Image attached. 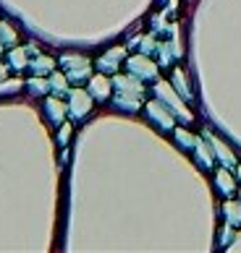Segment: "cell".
Wrapping results in <instances>:
<instances>
[{"label": "cell", "instance_id": "6da1fadb", "mask_svg": "<svg viewBox=\"0 0 241 253\" xmlns=\"http://www.w3.org/2000/svg\"><path fill=\"white\" fill-rule=\"evenodd\" d=\"M113 86H116V99L123 110H136L139 105H142L144 86L136 76H116Z\"/></svg>", "mask_w": 241, "mask_h": 253}, {"label": "cell", "instance_id": "7a4b0ae2", "mask_svg": "<svg viewBox=\"0 0 241 253\" xmlns=\"http://www.w3.org/2000/svg\"><path fill=\"white\" fill-rule=\"evenodd\" d=\"M60 63L66 65V79L73 81V84H79V81L92 76V65H89L87 58H81V55H63Z\"/></svg>", "mask_w": 241, "mask_h": 253}, {"label": "cell", "instance_id": "3957f363", "mask_svg": "<svg viewBox=\"0 0 241 253\" xmlns=\"http://www.w3.org/2000/svg\"><path fill=\"white\" fill-rule=\"evenodd\" d=\"M155 94H157V99H160L163 105H171V107H173L176 112H179V115H181L183 120H186V123L191 120V112H189L186 107L181 105V99L173 94V89H171V86H168V84H165V81H160V84H157V86H155Z\"/></svg>", "mask_w": 241, "mask_h": 253}, {"label": "cell", "instance_id": "277c9868", "mask_svg": "<svg viewBox=\"0 0 241 253\" xmlns=\"http://www.w3.org/2000/svg\"><path fill=\"white\" fill-rule=\"evenodd\" d=\"M126 65H128V71H131L136 79H144V81L157 79V65L150 58H144V55H134V58H128Z\"/></svg>", "mask_w": 241, "mask_h": 253}, {"label": "cell", "instance_id": "5b68a950", "mask_svg": "<svg viewBox=\"0 0 241 253\" xmlns=\"http://www.w3.org/2000/svg\"><path fill=\"white\" fill-rule=\"evenodd\" d=\"M89 110H92V94H87V91H81V89H73L71 102H68V112L73 118H81V115H87Z\"/></svg>", "mask_w": 241, "mask_h": 253}, {"label": "cell", "instance_id": "8992f818", "mask_svg": "<svg viewBox=\"0 0 241 253\" xmlns=\"http://www.w3.org/2000/svg\"><path fill=\"white\" fill-rule=\"evenodd\" d=\"M110 79H105L103 73H97V76H89V94L92 99H100V102H105L110 97Z\"/></svg>", "mask_w": 241, "mask_h": 253}, {"label": "cell", "instance_id": "52a82bcc", "mask_svg": "<svg viewBox=\"0 0 241 253\" xmlns=\"http://www.w3.org/2000/svg\"><path fill=\"white\" fill-rule=\"evenodd\" d=\"M123 55H126V50L123 47H113V50H108L103 58L97 60V68L100 71H105V73H113L118 65H120V60H123Z\"/></svg>", "mask_w": 241, "mask_h": 253}, {"label": "cell", "instance_id": "ba28073f", "mask_svg": "<svg viewBox=\"0 0 241 253\" xmlns=\"http://www.w3.org/2000/svg\"><path fill=\"white\" fill-rule=\"evenodd\" d=\"M147 112L155 118V123L163 130H173V115L163 110V102H150V105H147Z\"/></svg>", "mask_w": 241, "mask_h": 253}, {"label": "cell", "instance_id": "9c48e42d", "mask_svg": "<svg viewBox=\"0 0 241 253\" xmlns=\"http://www.w3.org/2000/svg\"><path fill=\"white\" fill-rule=\"evenodd\" d=\"M45 110H48V115H50V120L53 123H63V118H66V105L58 99V97H50L48 102H45Z\"/></svg>", "mask_w": 241, "mask_h": 253}, {"label": "cell", "instance_id": "30bf717a", "mask_svg": "<svg viewBox=\"0 0 241 253\" xmlns=\"http://www.w3.org/2000/svg\"><path fill=\"white\" fill-rule=\"evenodd\" d=\"M8 65H11V68H26V65H29V58H26V50L24 47H13L11 50V63H8Z\"/></svg>", "mask_w": 241, "mask_h": 253}, {"label": "cell", "instance_id": "8fae6325", "mask_svg": "<svg viewBox=\"0 0 241 253\" xmlns=\"http://www.w3.org/2000/svg\"><path fill=\"white\" fill-rule=\"evenodd\" d=\"M50 89L55 91V94H66L68 91V79L63 76V73H53L50 76Z\"/></svg>", "mask_w": 241, "mask_h": 253}, {"label": "cell", "instance_id": "7c38bea8", "mask_svg": "<svg viewBox=\"0 0 241 253\" xmlns=\"http://www.w3.org/2000/svg\"><path fill=\"white\" fill-rule=\"evenodd\" d=\"M176 138H179V144H181L183 149H194V146H197V141H199L197 136L186 133V130H183V128H176Z\"/></svg>", "mask_w": 241, "mask_h": 253}, {"label": "cell", "instance_id": "4fadbf2b", "mask_svg": "<svg viewBox=\"0 0 241 253\" xmlns=\"http://www.w3.org/2000/svg\"><path fill=\"white\" fill-rule=\"evenodd\" d=\"M215 180H218V188L223 191L226 196H228V193H234V180H231V175H228L226 170H220V172L215 175Z\"/></svg>", "mask_w": 241, "mask_h": 253}, {"label": "cell", "instance_id": "5bb4252c", "mask_svg": "<svg viewBox=\"0 0 241 253\" xmlns=\"http://www.w3.org/2000/svg\"><path fill=\"white\" fill-rule=\"evenodd\" d=\"M32 71H34V73H50V71H53V60L45 58V55H40V58H34Z\"/></svg>", "mask_w": 241, "mask_h": 253}, {"label": "cell", "instance_id": "9a60e30c", "mask_svg": "<svg viewBox=\"0 0 241 253\" xmlns=\"http://www.w3.org/2000/svg\"><path fill=\"white\" fill-rule=\"evenodd\" d=\"M223 211H226V217L231 219V224H239V222H241V206H239V204L228 201V204L223 206Z\"/></svg>", "mask_w": 241, "mask_h": 253}, {"label": "cell", "instance_id": "2e32d148", "mask_svg": "<svg viewBox=\"0 0 241 253\" xmlns=\"http://www.w3.org/2000/svg\"><path fill=\"white\" fill-rule=\"evenodd\" d=\"M212 146H215V152L220 154V159H223V165H234V154H231L228 149L223 146V141H218V138H212Z\"/></svg>", "mask_w": 241, "mask_h": 253}, {"label": "cell", "instance_id": "e0dca14e", "mask_svg": "<svg viewBox=\"0 0 241 253\" xmlns=\"http://www.w3.org/2000/svg\"><path fill=\"white\" fill-rule=\"evenodd\" d=\"M0 32H3V37H0V44H16V34L8 29V24H0Z\"/></svg>", "mask_w": 241, "mask_h": 253}, {"label": "cell", "instance_id": "ac0fdd59", "mask_svg": "<svg viewBox=\"0 0 241 253\" xmlns=\"http://www.w3.org/2000/svg\"><path fill=\"white\" fill-rule=\"evenodd\" d=\"M71 130H73V128H71V123H63V126H60V130H58V144H60V146H66V144H68Z\"/></svg>", "mask_w": 241, "mask_h": 253}, {"label": "cell", "instance_id": "d6986e66", "mask_svg": "<svg viewBox=\"0 0 241 253\" xmlns=\"http://www.w3.org/2000/svg\"><path fill=\"white\" fill-rule=\"evenodd\" d=\"M8 79V65H3V63H0V84H3Z\"/></svg>", "mask_w": 241, "mask_h": 253}, {"label": "cell", "instance_id": "ffe728a7", "mask_svg": "<svg viewBox=\"0 0 241 253\" xmlns=\"http://www.w3.org/2000/svg\"><path fill=\"white\" fill-rule=\"evenodd\" d=\"M236 175H239V177H241V167H239V172H236Z\"/></svg>", "mask_w": 241, "mask_h": 253}]
</instances>
